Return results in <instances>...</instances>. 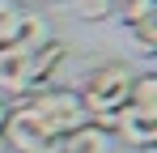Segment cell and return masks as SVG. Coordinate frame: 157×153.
Listing matches in <instances>:
<instances>
[{
  "label": "cell",
  "mask_w": 157,
  "mask_h": 153,
  "mask_svg": "<svg viewBox=\"0 0 157 153\" xmlns=\"http://www.w3.org/2000/svg\"><path fill=\"white\" fill-rule=\"evenodd\" d=\"M21 17V4L17 0H0V47H9L13 43V26Z\"/></svg>",
  "instance_id": "obj_11"
},
{
  "label": "cell",
  "mask_w": 157,
  "mask_h": 153,
  "mask_svg": "<svg viewBox=\"0 0 157 153\" xmlns=\"http://www.w3.org/2000/svg\"><path fill=\"white\" fill-rule=\"evenodd\" d=\"M0 153H4V140H0Z\"/></svg>",
  "instance_id": "obj_17"
},
{
  "label": "cell",
  "mask_w": 157,
  "mask_h": 153,
  "mask_svg": "<svg viewBox=\"0 0 157 153\" xmlns=\"http://www.w3.org/2000/svg\"><path fill=\"white\" fill-rule=\"evenodd\" d=\"M0 119H4V102H0Z\"/></svg>",
  "instance_id": "obj_14"
},
{
  "label": "cell",
  "mask_w": 157,
  "mask_h": 153,
  "mask_svg": "<svg viewBox=\"0 0 157 153\" xmlns=\"http://www.w3.org/2000/svg\"><path fill=\"white\" fill-rule=\"evenodd\" d=\"M64 60H68V43H59V38H47V43H38V47L30 51V76H34V89H43Z\"/></svg>",
  "instance_id": "obj_6"
},
{
  "label": "cell",
  "mask_w": 157,
  "mask_h": 153,
  "mask_svg": "<svg viewBox=\"0 0 157 153\" xmlns=\"http://www.w3.org/2000/svg\"><path fill=\"white\" fill-rule=\"evenodd\" d=\"M132 43H136V51H144V55H153L157 51V13H149V17H140V22H132Z\"/></svg>",
  "instance_id": "obj_10"
},
{
  "label": "cell",
  "mask_w": 157,
  "mask_h": 153,
  "mask_svg": "<svg viewBox=\"0 0 157 153\" xmlns=\"http://www.w3.org/2000/svg\"><path fill=\"white\" fill-rule=\"evenodd\" d=\"M47 38H51V30H47V17H43V13H21V17H17V26H13V47L34 51L38 43H47Z\"/></svg>",
  "instance_id": "obj_9"
},
{
  "label": "cell",
  "mask_w": 157,
  "mask_h": 153,
  "mask_svg": "<svg viewBox=\"0 0 157 153\" xmlns=\"http://www.w3.org/2000/svg\"><path fill=\"white\" fill-rule=\"evenodd\" d=\"M110 136H119L123 145H132V149H157V119L153 115H136V111H119V119H115V132Z\"/></svg>",
  "instance_id": "obj_5"
},
{
  "label": "cell",
  "mask_w": 157,
  "mask_h": 153,
  "mask_svg": "<svg viewBox=\"0 0 157 153\" xmlns=\"http://www.w3.org/2000/svg\"><path fill=\"white\" fill-rule=\"evenodd\" d=\"M140 153H157V149H140Z\"/></svg>",
  "instance_id": "obj_15"
},
{
  "label": "cell",
  "mask_w": 157,
  "mask_h": 153,
  "mask_svg": "<svg viewBox=\"0 0 157 153\" xmlns=\"http://www.w3.org/2000/svg\"><path fill=\"white\" fill-rule=\"evenodd\" d=\"M0 89L21 98L34 89V76H30V51L26 47H0Z\"/></svg>",
  "instance_id": "obj_4"
},
{
  "label": "cell",
  "mask_w": 157,
  "mask_h": 153,
  "mask_svg": "<svg viewBox=\"0 0 157 153\" xmlns=\"http://www.w3.org/2000/svg\"><path fill=\"white\" fill-rule=\"evenodd\" d=\"M72 9H77L81 22H102V17H110V0H72Z\"/></svg>",
  "instance_id": "obj_12"
},
{
  "label": "cell",
  "mask_w": 157,
  "mask_h": 153,
  "mask_svg": "<svg viewBox=\"0 0 157 153\" xmlns=\"http://www.w3.org/2000/svg\"><path fill=\"white\" fill-rule=\"evenodd\" d=\"M132 64L123 60H110V64H98L94 73L81 81L77 98L85 106V115L89 119H102V115H115V111H123L128 106V89H132Z\"/></svg>",
  "instance_id": "obj_1"
},
{
  "label": "cell",
  "mask_w": 157,
  "mask_h": 153,
  "mask_svg": "<svg viewBox=\"0 0 157 153\" xmlns=\"http://www.w3.org/2000/svg\"><path fill=\"white\" fill-rule=\"evenodd\" d=\"M38 4H51V0H38Z\"/></svg>",
  "instance_id": "obj_16"
},
{
  "label": "cell",
  "mask_w": 157,
  "mask_h": 153,
  "mask_svg": "<svg viewBox=\"0 0 157 153\" xmlns=\"http://www.w3.org/2000/svg\"><path fill=\"white\" fill-rule=\"evenodd\" d=\"M0 140H4V149H13V153H43V149H51V145H55L51 136H47V128L34 119V111H30L21 98L13 102V106H4Z\"/></svg>",
  "instance_id": "obj_3"
},
{
  "label": "cell",
  "mask_w": 157,
  "mask_h": 153,
  "mask_svg": "<svg viewBox=\"0 0 157 153\" xmlns=\"http://www.w3.org/2000/svg\"><path fill=\"white\" fill-rule=\"evenodd\" d=\"M43 153H59V145H51V149H43Z\"/></svg>",
  "instance_id": "obj_13"
},
{
  "label": "cell",
  "mask_w": 157,
  "mask_h": 153,
  "mask_svg": "<svg viewBox=\"0 0 157 153\" xmlns=\"http://www.w3.org/2000/svg\"><path fill=\"white\" fill-rule=\"evenodd\" d=\"M59 153H115V136L102 132V128H94V124H85V128L68 132L59 140Z\"/></svg>",
  "instance_id": "obj_7"
},
{
  "label": "cell",
  "mask_w": 157,
  "mask_h": 153,
  "mask_svg": "<svg viewBox=\"0 0 157 153\" xmlns=\"http://www.w3.org/2000/svg\"><path fill=\"white\" fill-rule=\"evenodd\" d=\"M128 111H136V115H153V119H157V73H136V76H132Z\"/></svg>",
  "instance_id": "obj_8"
},
{
  "label": "cell",
  "mask_w": 157,
  "mask_h": 153,
  "mask_svg": "<svg viewBox=\"0 0 157 153\" xmlns=\"http://www.w3.org/2000/svg\"><path fill=\"white\" fill-rule=\"evenodd\" d=\"M30 111H34V119L47 128V136H51L55 145L68 136V132H77V128L89 124V115H85V106H81L77 89H51V85H43V89H30L21 94Z\"/></svg>",
  "instance_id": "obj_2"
}]
</instances>
